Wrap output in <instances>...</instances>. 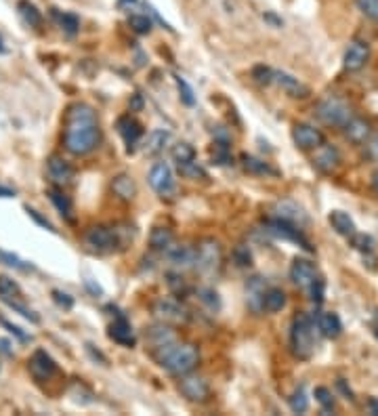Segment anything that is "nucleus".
Returning <instances> with one entry per match:
<instances>
[{"label": "nucleus", "instance_id": "obj_23", "mask_svg": "<svg viewBox=\"0 0 378 416\" xmlns=\"http://www.w3.org/2000/svg\"><path fill=\"white\" fill-rule=\"evenodd\" d=\"M145 336H147V343L153 347V351H158V349H162V347L175 343V332L166 326V322H160L156 324V326H151V328L145 332Z\"/></svg>", "mask_w": 378, "mask_h": 416}, {"label": "nucleus", "instance_id": "obj_28", "mask_svg": "<svg viewBox=\"0 0 378 416\" xmlns=\"http://www.w3.org/2000/svg\"><path fill=\"white\" fill-rule=\"evenodd\" d=\"M265 282L261 279V277H252L250 279V284L246 286V299H248V305L254 309V311H259V309H263V297H265Z\"/></svg>", "mask_w": 378, "mask_h": 416}, {"label": "nucleus", "instance_id": "obj_16", "mask_svg": "<svg viewBox=\"0 0 378 416\" xmlns=\"http://www.w3.org/2000/svg\"><path fill=\"white\" fill-rule=\"evenodd\" d=\"M47 175L57 187H63V185L72 183L74 169H72V164L68 160H63L59 156H50L47 160Z\"/></svg>", "mask_w": 378, "mask_h": 416}, {"label": "nucleus", "instance_id": "obj_3", "mask_svg": "<svg viewBox=\"0 0 378 416\" xmlns=\"http://www.w3.org/2000/svg\"><path fill=\"white\" fill-rule=\"evenodd\" d=\"M292 353L298 360H309L315 351V324L307 314H298L290 328Z\"/></svg>", "mask_w": 378, "mask_h": 416}, {"label": "nucleus", "instance_id": "obj_4", "mask_svg": "<svg viewBox=\"0 0 378 416\" xmlns=\"http://www.w3.org/2000/svg\"><path fill=\"white\" fill-rule=\"evenodd\" d=\"M193 270L204 277H215L223 270V248L217 240L206 238L195 246V263Z\"/></svg>", "mask_w": 378, "mask_h": 416}, {"label": "nucleus", "instance_id": "obj_10", "mask_svg": "<svg viewBox=\"0 0 378 416\" xmlns=\"http://www.w3.org/2000/svg\"><path fill=\"white\" fill-rule=\"evenodd\" d=\"M153 314L160 322L166 324H179L188 320L185 307L177 299H168V297H162L153 303Z\"/></svg>", "mask_w": 378, "mask_h": 416}, {"label": "nucleus", "instance_id": "obj_25", "mask_svg": "<svg viewBox=\"0 0 378 416\" xmlns=\"http://www.w3.org/2000/svg\"><path fill=\"white\" fill-rule=\"evenodd\" d=\"M315 322H318V330L326 338H338L342 334V322H340L338 314H334V311H320Z\"/></svg>", "mask_w": 378, "mask_h": 416}, {"label": "nucleus", "instance_id": "obj_41", "mask_svg": "<svg viewBox=\"0 0 378 416\" xmlns=\"http://www.w3.org/2000/svg\"><path fill=\"white\" fill-rule=\"evenodd\" d=\"M315 400L324 408V412H332L334 410V398H332V393L326 387H318L315 389Z\"/></svg>", "mask_w": 378, "mask_h": 416}, {"label": "nucleus", "instance_id": "obj_30", "mask_svg": "<svg viewBox=\"0 0 378 416\" xmlns=\"http://www.w3.org/2000/svg\"><path fill=\"white\" fill-rule=\"evenodd\" d=\"M112 189L118 198L122 200H133L137 196V183L133 181L131 175H118L114 181H112Z\"/></svg>", "mask_w": 378, "mask_h": 416}, {"label": "nucleus", "instance_id": "obj_13", "mask_svg": "<svg viewBox=\"0 0 378 416\" xmlns=\"http://www.w3.org/2000/svg\"><path fill=\"white\" fill-rule=\"evenodd\" d=\"M292 139H294V145L298 147V149H305V151H309V149H318L320 145H324V133L320 131V129H315L313 124H305V122H301V124H296L294 129H292Z\"/></svg>", "mask_w": 378, "mask_h": 416}, {"label": "nucleus", "instance_id": "obj_1", "mask_svg": "<svg viewBox=\"0 0 378 416\" xmlns=\"http://www.w3.org/2000/svg\"><path fill=\"white\" fill-rule=\"evenodd\" d=\"M101 143L97 114L87 103H74L65 112L63 145L72 156H87Z\"/></svg>", "mask_w": 378, "mask_h": 416}, {"label": "nucleus", "instance_id": "obj_32", "mask_svg": "<svg viewBox=\"0 0 378 416\" xmlns=\"http://www.w3.org/2000/svg\"><path fill=\"white\" fill-rule=\"evenodd\" d=\"M17 9H19L23 21H26L30 28H40V26H43V15H40V11H38L30 0H21V2L17 4Z\"/></svg>", "mask_w": 378, "mask_h": 416}, {"label": "nucleus", "instance_id": "obj_35", "mask_svg": "<svg viewBox=\"0 0 378 416\" xmlns=\"http://www.w3.org/2000/svg\"><path fill=\"white\" fill-rule=\"evenodd\" d=\"M242 164H244V169H246L248 173H252V175H276V171H274L267 162H263V160H259V158H252V156H244V158H242Z\"/></svg>", "mask_w": 378, "mask_h": 416}, {"label": "nucleus", "instance_id": "obj_8", "mask_svg": "<svg viewBox=\"0 0 378 416\" xmlns=\"http://www.w3.org/2000/svg\"><path fill=\"white\" fill-rule=\"evenodd\" d=\"M147 179H149L151 189H153L158 196L168 198V196L175 193L177 183H175V175H173V169L168 166V162H156V164L151 166Z\"/></svg>", "mask_w": 378, "mask_h": 416}, {"label": "nucleus", "instance_id": "obj_39", "mask_svg": "<svg viewBox=\"0 0 378 416\" xmlns=\"http://www.w3.org/2000/svg\"><path fill=\"white\" fill-rule=\"evenodd\" d=\"M59 23H61V28L65 30V34H68V36H74V34L78 32V28H80L78 17H76V15H72V13H63V15H59Z\"/></svg>", "mask_w": 378, "mask_h": 416}, {"label": "nucleus", "instance_id": "obj_37", "mask_svg": "<svg viewBox=\"0 0 378 416\" xmlns=\"http://www.w3.org/2000/svg\"><path fill=\"white\" fill-rule=\"evenodd\" d=\"M129 26L137 32V34H149L151 32V19L147 15H131L129 17Z\"/></svg>", "mask_w": 378, "mask_h": 416}, {"label": "nucleus", "instance_id": "obj_24", "mask_svg": "<svg viewBox=\"0 0 378 416\" xmlns=\"http://www.w3.org/2000/svg\"><path fill=\"white\" fill-rule=\"evenodd\" d=\"M118 133L122 135L124 143L129 145V151H131V147L143 137L141 122L135 120L133 116H122V118L118 120Z\"/></svg>", "mask_w": 378, "mask_h": 416}, {"label": "nucleus", "instance_id": "obj_27", "mask_svg": "<svg viewBox=\"0 0 378 416\" xmlns=\"http://www.w3.org/2000/svg\"><path fill=\"white\" fill-rule=\"evenodd\" d=\"M175 244V233L168 230V228H162V225H158V228H153L151 233H149V246H151V250H156V252H164L168 246H173Z\"/></svg>", "mask_w": 378, "mask_h": 416}, {"label": "nucleus", "instance_id": "obj_21", "mask_svg": "<svg viewBox=\"0 0 378 416\" xmlns=\"http://www.w3.org/2000/svg\"><path fill=\"white\" fill-rule=\"evenodd\" d=\"M109 336L118 345H124V347H135V343H137V336L133 332V326L129 324V320L124 316H118L114 320V324L109 326Z\"/></svg>", "mask_w": 378, "mask_h": 416}, {"label": "nucleus", "instance_id": "obj_14", "mask_svg": "<svg viewBox=\"0 0 378 416\" xmlns=\"http://www.w3.org/2000/svg\"><path fill=\"white\" fill-rule=\"evenodd\" d=\"M370 59V45L364 41H353L347 46L345 57H342V65L347 72H360Z\"/></svg>", "mask_w": 378, "mask_h": 416}, {"label": "nucleus", "instance_id": "obj_57", "mask_svg": "<svg viewBox=\"0 0 378 416\" xmlns=\"http://www.w3.org/2000/svg\"><path fill=\"white\" fill-rule=\"evenodd\" d=\"M377 336H378V330H377Z\"/></svg>", "mask_w": 378, "mask_h": 416}, {"label": "nucleus", "instance_id": "obj_53", "mask_svg": "<svg viewBox=\"0 0 378 416\" xmlns=\"http://www.w3.org/2000/svg\"><path fill=\"white\" fill-rule=\"evenodd\" d=\"M0 196H2V198H13V196H15V191H13V189H9V187H2V185H0Z\"/></svg>", "mask_w": 378, "mask_h": 416}, {"label": "nucleus", "instance_id": "obj_54", "mask_svg": "<svg viewBox=\"0 0 378 416\" xmlns=\"http://www.w3.org/2000/svg\"><path fill=\"white\" fill-rule=\"evenodd\" d=\"M372 187H374V191L378 193V169L374 171V175H372Z\"/></svg>", "mask_w": 378, "mask_h": 416}, {"label": "nucleus", "instance_id": "obj_44", "mask_svg": "<svg viewBox=\"0 0 378 416\" xmlns=\"http://www.w3.org/2000/svg\"><path fill=\"white\" fill-rule=\"evenodd\" d=\"M198 297L202 303H206L210 309H219V299H217V292L210 290V288H200L198 290Z\"/></svg>", "mask_w": 378, "mask_h": 416}, {"label": "nucleus", "instance_id": "obj_51", "mask_svg": "<svg viewBox=\"0 0 378 416\" xmlns=\"http://www.w3.org/2000/svg\"><path fill=\"white\" fill-rule=\"evenodd\" d=\"M28 215H30V217H32V219H36V221H38V223H40V225H45V228H47V230L55 231V230H53V225H50V223H48L47 219H45V217H40V215H38V213H36V210H34V208H28Z\"/></svg>", "mask_w": 378, "mask_h": 416}, {"label": "nucleus", "instance_id": "obj_50", "mask_svg": "<svg viewBox=\"0 0 378 416\" xmlns=\"http://www.w3.org/2000/svg\"><path fill=\"white\" fill-rule=\"evenodd\" d=\"M2 326H6V328H9V330H11V332L19 338V341H23V343H26V341H30V336H28V334H23L19 326H13V324H9L6 320H2Z\"/></svg>", "mask_w": 378, "mask_h": 416}, {"label": "nucleus", "instance_id": "obj_5", "mask_svg": "<svg viewBox=\"0 0 378 416\" xmlns=\"http://www.w3.org/2000/svg\"><path fill=\"white\" fill-rule=\"evenodd\" d=\"M129 235H131L129 231L120 230V228L97 225L87 231L85 242L94 252H114L118 246H124L129 242Z\"/></svg>", "mask_w": 378, "mask_h": 416}, {"label": "nucleus", "instance_id": "obj_6", "mask_svg": "<svg viewBox=\"0 0 378 416\" xmlns=\"http://www.w3.org/2000/svg\"><path fill=\"white\" fill-rule=\"evenodd\" d=\"M315 116H318L320 122H324L328 127L342 129L353 118V112H351V105L345 99H340V97H326L324 101H320L315 105Z\"/></svg>", "mask_w": 378, "mask_h": 416}, {"label": "nucleus", "instance_id": "obj_36", "mask_svg": "<svg viewBox=\"0 0 378 416\" xmlns=\"http://www.w3.org/2000/svg\"><path fill=\"white\" fill-rule=\"evenodd\" d=\"M290 410L296 412V415H303V412L309 410V398H307L305 385H301V387L292 393V398H290Z\"/></svg>", "mask_w": 378, "mask_h": 416}, {"label": "nucleus", "instance_id": "obj_47", "mask_svg": "<svg viewBox=\"0 0 378 416\" xmlns=\"http://www.w3.org/2000/svg\"><path fill=\"white\" fill-rule=\"evenodd\" d=\"M309 292H311L313 303H322V301H324V279L320 277V279L309 288Z\"/></svg>", "mask_w": 378, "mask_h": 416}, {"label": "nucleus", "instance_id": "obj_19", "mask_svg": "<svg viewBox=\"0 0 378 416\" xmlns=\"http://www.w3.org/2000/svg\"><path fill=\"white\" fill-rule=\"evenodd\" d=\"M274 217L276 219H282L286 223H292V225H296L301 230H303V225H307V215L303 213V208L296 206L294 202H288V200L278 202L274 206Z\"/></svg>", "mask_w": 378, "mask_h": 416}, {"label": "nucleus", "instance_id": "obj_29", "mask_svg": "<svg viewBox=\"0 0 378 416\" xmlns=\"http://www.w3.org/2000/svg\"><path fill=\"white\" fill-rule=\"evenodd\" d=\"M286 307V292L282 288H267L263 297V309L267 314H278Z\"/></svg>", "mask_w": 378, "mask_h": 416}, {"label": "nucleus", "instance_id": "obj_26", "mask_svg": "<svg viewBox=\"0 0 378 416\" xmlns=\"http://www.w3.org/2000/svg\"><path fill=\"white\" fill-rule=\"evenodd\" d=\"M328 221H330L332 230L336 231V233H340L345 238H353L355 235V223L349 217V213H345V210H332L330 215H328Z\"/></svg>", "mask_w": 378, "mask_h": 416}, {"label": "nucleus", "instance_id": "obj_17", "mask_svg": "<svg viewBox=\"0 0 378 416\" xmlns=\"http://www.w3.org/2000/svg\"><path fill=\"white\" fill-rule=\"evenodd\" d=\"M30 372H32V376L38 380V383H45L48 378H53V374L57 372V364H55V360L48 356L47 351H43V349H38V351H34V356L30 358Z\"/></svg>", "mask_w": 378, "mask_h": 416}, {"label": "nucleus", "instance_id": "obj_40", "mask_svg": "<svg viewBox=\"0 0 378 416\" xmlns=\"http://www.w3.org/2000/svg\"><path fill=\"white\" fill-rule=\"evenodd\" d=\"M175 82H177V89L181 92V101L185 105H193L195 103V97H193V89L188 85V80L183 76H175Z\"/></svg>", "mask_w": 378, "mask_h": 416}, {"label": "nucleus", "instance_id": "obj_9", "mask_svg": "<svg viewBox=\"0 0 378 416\" xmlns=\"http://www.w3.org/2000/svg\"><path fill=\"white\" fill-rule=\"evenodd\" d=\"M179 391L189 402H206L210 398V385L204 376L198 374H183L179 380Z\"/></svg>", "mask_w": 378, "mask_h": 416}, {"label": "nucleus", "instance_id": "obj_18", "mask_svg": "<svg viewBox=\"0 0 378 416\" xmlns=\"http://www.w3.org/2000/svg\"><path fill=\"white\" fill-rule=\"evenodd\" d=\"M168 263L177 270H193L195 263V248L185 244H173L164 250Z\"/></svg>", "mask_w": 378, "mask_h": 416}, {"label": "nucleus", "instance_id": "obj_56", "mask_svg": "<svg viewBox=\"0 0 378 416\" xmlns=\"http://www.w3.org/2000/svg\"><path fill=\"white\" fill-rule=\"evenodd\" d=\"M4 50V46H2V38H0V53Z\"/></svg>", "mask_w": 378, "mask_h": 416}, {"label": "nucleus", "instance_id": "obj_2", "mask_svg": "<svg viewBox=\"0 0 378 416\" xmlns=\"http://www.w3.org/2000/svg\"><path fill=\"white\" fill-rule=\"evenodd\" d=\"M153 358L158 360V364L166 372L175 374V376H183V374H189L191 370L198 366L200 362V351L195 345L191 343H171L158 351H153Z\"/></svg>", "mask_w": 378, "mask_h": 416}, {"label": "nucleus", "instance_id": "obj_33", "mask_svg": "<svg viewBox=\"0 0 378 416\" xmlns=\"http://www.w3.org/2000/svg\"><path fill=\"white\" fill-rule=\"evenodd\" d=\"M171 154H173V160L177 162L179 169H183V166H188L191 162H195V149L189 143H185V141L177 143Z\"/></svg>", "mask_w": 378, "mask_h": 416}, {"label": "nucleus", "instance_id": "obj_52", "mask_svg": "<svg viewBox=\"0 0 378 416\" xmlns=\"http://www.w3.org/2000/svg\"><path fill=\"white\" fill-rule=\"evenodd\" d=\"M0 353H4V356H13L11 343H9L6 338H0Z\"/></svg>", "mask_w": 378, "mask_h": 416}, {"label": "nucleus", "instance_id": "obj_31", "mask_svg": "<svg viewBox=\"0 0 378 416\" xmlns=\"http://www.w3.org/2000/svg\"><path fill=\"white\" fill-rule=\"evenodd\" d=\"M168 139H171V135H168L166 131H153V133H149V137L145 141L143 151H145L147 156H158V154L164 151Z\"/></svg>", "mask_w": 378, "mask_h": 416}, {"label": "nucleus", "instance_id": "obj_15", "mask_svg": "<svg viewBox=\"0 0 378 416\" xmlns=\"http://www.w3.org/2000/svg\"><path fill=\"white\" fill-rule=\"evenodd\" d=\"M340 151L334 147V145H320L318 149H315V156H313V166L320 171V173H324V175H332V173H336V169L340 166Z\"/></svg>", "mask_w": 378, "mask_h": 416}, {"label": "nucleus", "instance_id": "obj_46", "mask_svg": "<svg viewBox=\"0 0 378 416\" xmlns=\"http://www.w3.org/2000/svg\"><path fill=\"white\" fill-rule=\"evenodd\" d=\"M366 156L372 162H378V133H372V137L366 141Z\"/></svg>", "mask_w": 378, "mask_h": 416}, {"label": "nucleus", "instance_id": "obj_12", "mask_svg": "<svg viewBox=\"0 0 378 416\" xmlns=\"http://www.w3.org/2000/svg\"><path fill=\"white\" fill-rule=\"evenodd\" d=\"M265 228L267 231L271 233V235H276V238H282V240H290V242H296V244H301L303 248H307V250H313L311 248V244H309V240L303 235V230L301 228H296V225H292V223H286L282 219H269L267 223H265Z\"/></svg>", "mask_w": 378, "mask_h": 416}, {"label": "nucleus", "instance_id": "obj_49", "mask_svg": "<svg viewBox=\"0 0 378 416\" xmlns=\"http://www.w3.org/2000/svg\"><path fill=\"white\" fill-rule=\"evenodd\" d=\"M53 297H55V301H57L59 305H63V307H68V309L74 305V301H72V299H70V294H65V292L55 290V292H53Z\"/></svg>", "mask_w": 378, "mask_h": 416}, {"label": "nucleus", "instance_id": "obj_45", "mask_svg": "<svg viewBox=\"0 0 378 416\" xmlns=\"http://www.w3.org/2000/svg\"><path fill=\"white\" fill-rule=\"evenodd\" d=\"M234 261H236L237 267H250V265H252L250 250L244 248V246H237L236 250H234Z\"/></svg>", "mask_w": 378, "mask_h": 416}, {"label": "nucleus", "instance_id": "obj_34", "mask_svg": "<svg viewBox=\"0 0 378 416\" xmlns=\"http://www.w3.org/2000/svg\"><path fill=\"white\" fill-rule=\"evenodd\" d=\"M48 198H50V202L57 206V210H59L65 219H72V200H70L61 189H57V187L48 189Z\"/></svg>", "mask_w": 378, "mask_h": 416}, {"label": "nucleus", "instance_id": "obj_55", "mask_svg": "<svg viewBox=\"0 0 378 416\" xmlns=\"http://www.w3.org/2000/svg\"><path fill=\"white\" fill-rule=\"evenodd\" d=\"M133 2H137V0H118V6H126V4H133Z\"/></svg>", "mask_w": 378, "mask_h": 416}, {"label": "nucleus", "instance_id": "obj_22", "mask_svg": "<svg viewBox=\"0 0 378 416\" xmlns=\"http://www.w3.org/2000/svg\"><path fill=\"white\" fill-rule=\"evenodd\" d=\"M274 85H278L290 97H307L309 95V89L298 78H294L286 72H280V70H274Z\"/></svg>", "mask_w": 378, "mask_h": 416}, {"label": "nucleus", "instance_id": "obj_20", "mask_svg": "<svg viewBox=\"0 0 378 416\" xmlns=\"http://www.w3.org/2000/svg\"><path fill=\"white\" fill-rule=\"evenodd\" d=\"M342 133H345V137L349 139L351 143L362 145V143H366L368 139L372 137V127H370L368 120L353 116V118L342 127Z\"/></svg>", "mask_w": 378, "mask_h": 416}, {"label": "nucleus", "instance_id": "obj_11", "mask_svg": "<svg viewBox=\"0 0 378 416\" xmlns=\"http://www.w3.org/2000/svg\"><path fill=\"white\" fill-rule=\"evenodd\" d=\"M290 279L301 288V290H309L320 276H318V267L309 261V259H294L290 265Z\"/></svg>", "mask_w": 378, "mask_h": 416}, {"label": "nucleus", "instance_id": "obj_43", "mask_svg": "<svg viewBox=\"0 0 378 416\" xmlns=\"http://www.w3.org/2000/svg\"><path fill=\"white\" fill-rule=\"evenodd\" d=\"M212 158H215L217 164H227V162H230V147H227L225 141H217V143H215Z\"/></svg>", "mask_w": 378, "mask_h": 416}, {"label": "nucleus", "instance_id": "obj_7", "mask_svg": "<svg viewBox=\"0 0 378 416\" xmlns=\"http://www.w3.org/2000/svg\"><path fill=\"white\" fill-rule=\"evenodd\" d=\"M0 299H2L11 309H15L17 314H21L23 318H28V320H32V322H38V316H36L32 309L26 307L19 284H17L15 279H11L9 276H0Z\"/></svg>", "mask_w": 378, "mask_h": 416}, {"label": "nucleus", "instance_id": "obj_48", "mask_svg": "<svg viewBox=\"0 0 378 416\" xmlns=\"http://www.w3.org/2000/svg\"><path fill=\"white\" fill-rule=\"evenodd\" d=\"M353 244L360 248V250H372V238H368V235H353Z\"/></svg>", "mask_w": 378, "mask_h": 416}, {"label": "nucleus", "instance_id": "obj_42", "mask_svg": "<svg viewBox=\"0 0 378 416\" xmlns=\"http://www.w3.org/2000/svg\"><path fill=\"white\" fill-rule=\"evenodd\" d=\"M252 78L261 85H274V70L265 68V65H259V68L252 70Z\"/></svg>", "mask_w": 378, "mask_h": 416}, {"label": "nucleus", "instance_id": "obj_38", "mask_svg": "<svg viewBox=\"0 0 378 416\" xmlns=\"http://www.w3.org/2000/svg\"><path fill=\"white\" fill-rule=\"evenodd\" d=\"M360 13L378 23V0H355Z\"/></svg>", "mask_w": 378, "mask_h": 416}]
</instances>
